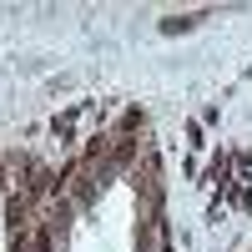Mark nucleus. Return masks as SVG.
<instances>
[]
</instances>
